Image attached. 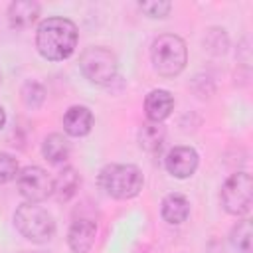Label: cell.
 <instances>
[{
  "label": "cell",
  "mask_w": 253,
  "mask_h": 253,
  "mask_svg": "<svg viewBox=\"0 0 253 253\" xmlns=\"http://www.w3.org/2000/svg\"><path fill=\"white\" fill-rule=\"evenodd\" d=\"M36 47L49 61L67 59L77 47V26L61 16L42 20L36 32Z\"/></svg>",
  "instance_id": "1"
},
{
  "label": "cell",
  "mask_w": 253,
  "mask_h": 253,
  "mask_svg": "<svg viewBox=\"0 0 253 253\" xmlns=\"http://www.w3.org/2000/svg\"><path fill=\"white\" fill-rule=\"evenodd\" d=\"M99 186L115 200H130L140 194L144 176L134 164H107L99 172Z\"/></svg>",
  "instance_id": "2"
},
{
  "label": "cell",
  "mask_w": 253,
  "mask_h": 253,
  "mask_svg": "<svg viewBox=\"0 0 253 253\" xmlns=\"http://www.w3.org/2000/svg\"><path fill=\"white\" fill-rule=\"evenodd\" d=\"M150 59L160 77H176L184 71L188 61L186 42L176 34H162L152 42Z\"/></svg>",
  "instance_id": "3"
},
{
  "label": "cell",
  "mask_w": 253,
  "mask_h": 253,
  "mask_svg": "<svg viewBox=\"0 0 253 253\" xmlns=\"http://www.w3.org/2000/svg\"><path fill=\"white\" fill-rule=\"evenodd\" d=\"M14 225L32 243H47L55 233V221L51 213L32 202H26L16 210Z\"/></svg>",
  "instance_id": "4"
},
{
  "label": "cell",
  "mask_w": 253,
  "mask_h": 253,
  "mask_svg": "<svg viewBox=\"0 0 253 253\" xmlns=\"http://www.w3.org/2000/svg\"><path fill=\"white\" fill-rule=\"evenodd\" d=\"M79 69L85 75V79H89L91 83L107 85L115 79L117 69H119V61L111 49H107L103 45H91L81 53Z\"/></svg>",
  "instance_id": "5"
},
{
  "label": "cell",
  "mask_w": 253,
  "mask_h": 253,
  "mask_svg": "<svg viewBox=\"0 0 253 253\" xmlns=\"http://www.w3.org/2000/svg\"><path fill=\"white\" fill-rule=\"evenodd\" d=\"M221 206L231 215H245L253 202V178L247 172L231 174L221 186Z\"/></svg>",
  "instance_id": "6"
},
{
  "label": "cell",
  "mask_w": 253,
  "mask_h": 253,
  "mask_svg": "<svg viewBox=\"0 0 253 253\" xmlns=\"http://www.w3.org/2000/svg\"><path fill=\"white\" fill-rule=\"evenodd\" d=\"M16 184L20 194L32 204L43 202L53 194V178L40 166L22 168L16 176Z\"/></svg>",
  "instance_id": "7"
},
{
  "label": "cell",
  "mask_w": 253,
  "mask_h": 253,
  "mask_svg": "<svg viewBox=\"0 0 253 253\" xmlns=\"http://www.w3.org/2000/svg\"><path fill=\"white\" fill-rule=\"evenodd\" d=\"M198 152L192 146H174L168 154H166V170L174 176V178H190L196 168H198Z\"/></svg>",
  "instance_id": "8"
},
{
  "label": "cell",
  "mask_w": 253,
  "mask_h": 253,
  "mask_svg": "<svg viewBox=\"0 0 253 253\" xmlns=\"http://www.w3.org/2000/svg\"><path fill=\"white\" fill-rule=\"evenodd\" d=\"M97 237V223L91 219H75L67 233V243L73 253H87Z\"/></svg>",
  "instance_id": "9"
},
{
  "label": "cell",
  "mask_w": 253,
  "mask_h": 253,
  "mask_svg": "<svg viewBox=\"0 0 253 253\" xmlns=\"http://www.w3.org/2000/svg\"><path fill=\"white\" fill-rule=\"evenodd\" d=\"M174 109V97L166 89H152L144 99V111L150 123H162Z\"/></svg>",
  "instance_id": "10"
},
{
  "label": "cell",
  "mask_w": 253,
  "mask_h": 253,
  "mask_svg": "<svg viewBox=\"0 0 253 253\" xmlns=\"http://www.w3.org/2000/svg\"><path fill=\"white\" fill-rule=\"evenodd\" d=\"M93 128V113L83 105H73L63 115V130L69 136H85Z\"/></svg>",
  "instance_id": "11"
},
{
  "label": "cell",
  "mask_w": 253,
  "mask_h": 253,
  "mask_svg": "<svg viewBox=\"0 0 253 253\" xmlns=\"http://www.w3.org/2000/svg\"><path fill=\"white\" fill-rule=\"evenodd\" d=\"M40 16V4L34 0H16L8 6V22L12 28H28Z\"/></svg>",
  "instance_id": "12"
},
{
  "label": "cell",
  "mask_w": 253,
  "mask_h": 253,
  "mask_svg": "<svg viewBox=\"0 0 253 253\" xmlns=\"http://www.w3.org/2000/svg\"><path fill=\"white\" fill-rule=\"evenodd\" d=\"M160 211H162V217H164L166 223H170V225H180V223H184V221L188 219V215H190V202H188V198L182 196V194H168V196H164V200H162Z\"/></svg>",
  "instance_id": "13"
},
{
  "label": "cell",
  "mask_w": 253,
  "mask_h": 253,
  "mask_svg": "<svg viewBox=\"0 0 253 253\" xmlns=\"http://www.w3.org/2000/svg\"><path fill=\"white\" fill-rule=\"evenodd\" d=\"M81 180H79V174L75 172V168L71 166H65L55 178H53V194L57 198V202H67L75 196L77 188H79Z\"/></svg>",
  "instance_id": "14"
},
{
  "label": "cell",
  "mask_w": 253,
  "mask_h": 253,
  "mask_svg": "<svg viewBox=\"0 0 253 253\" xmlns=\"http://www.w3.org/2000/svg\"><path fill=\"white\" fill-rule=\"evenodd\" d=\"M69 140L59 134V132H51L43 138V144H42V154L45 160H49L51 164H61L67 160L69 156Z\"/></svg>",
  "instance_id": "15"
},
{
  "label": "cell",
  "mask_w": 253,
  "mask_h": 253,
  "mask_svg": "<svg viewBox=\"0 0 253 253\" xmlns=\"http://www.w3.org/2000/svg\"><path fill=\"white\" fill-rule=\"evenodd\" d=\"M164 136H166V130L160 123H146L138 130V144L146 152H156V150H160Z\"/></svg>",
  "instance_id": "16"
},
{
  "label": "cell",
  "mask_w": 253,
  "mask_h": 253,
  "mask_svg": "<svg viewBox=\"0 0 253 253\" xmlns=\"http://www.w3.org/2000/svg\"><path fill=\"white\" fill-rule=\"evenodd\" d=\"M229 241L239 253H251V221L249 219L237 221V225L231 229Z\"/></svg>",
  "instance_id": "17"
},
{
  "label": "cell",
  "mask_w": 253,
  "mask_h": 253,
  "mask_svg": "<svg viewBox=\"0 0 253 253\" xmlns=\"http://www.w3.org/2000/svg\"><path fill=\"white\" fill-rule=\"evenodd\" d=\"M20 95H22V103L28 109H40L45 101V89L38 81H26Z\"/></svg>",
  "instance_id": "18"
},
{
  "label": "cell",
  "mask_w": 253,
  "mask_h": 253,
  "mask_svg": "<svg viewBox=\"0 0 253 253\" xmlns=\"http://www.w3.org/2000/svg\"><path fill=\"white\" fill-rule=\"evenodd\" d=\"M20 168H18V162L12 154H6V152H0V184H8L12 180H16Z\"/></svg>",
  "instance_id": "19"
},
{
  "label": "cell",
  "mask_w": 253,
  "mask_h": 253,
  "mask_svg": "<svg viewBox=\"0 0 253 253\" xmlns=\"http://www.w3.org/2000/svg\"><path fill=\"white\" fill-rule=\"evenodd\" d=\"M138 8L148 16V18H166L168 12L172 10V2L166 0H154V2H140Z\"/></svg>",
  "instance_id": "20"
},
{
  "label": "cell",
  "mask_w": 253,
  "mask_h": 253,
  "mask_svg": "<svg viewBox=\"0 0 253 253\" xmlns=\"http://www.w3.org/2000/svg\"><path fill=\"white\" fill-rule=\"evenodd\" d=\"M4 125H6V111L0 107V128H2Z\"/></svg>",
  "instance_id": "21"
},
{
  "label": "cell",
  "mask_w": 253,
  "mask_h": 253,
  "mask_svg": "<svg viewBox=\"0 0 253 253\" xmlns=\"http://www.w3.org/2000/svg\"><path fill=\"white\" fill-rule=\"evenodd\" d=\"M0 85H2V73H0Z\"/></svg>",
  "instance_id": "22"
}]
</instances>
